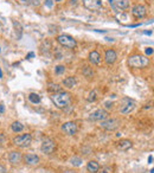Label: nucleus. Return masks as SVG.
<instances>
[{
    "label": "nucleus",
    "instance_id": "a878e982",
    "mask_svg": "<svg viewBox=\"0 0 154 173\" xmlns=\"http://www.w3.org/2000/svg\"><path fill=\"white\" fill-rule=\"evenodd\" d=\"M146 55L152 56V55H153V49H152V48H147V49H146Z\"/></svg>",
    "mask_w": 154,
    "mask_h": 173
},
{
    "label": "nucleus",
    "instance_id": "20e7f679",
    "mask_svg": "<svg viewBox=\"0 0 154 173\" xmlns=\"http://www.w3.org/2000/svg\"><path fill=\"white\" fill-rule=\"evenodd\" d=\"M31 142H32V136H31V134H29V133L18 135V136H16V138L13 139V143H14L16 146H18V147H22V148L30 146Z\"/></svg>",
    "mask_w": 154,
    "mask_h": 173
},
{
    "label": "nucleus",
    "instance_id": "cd10ccee",
    "mask_svg": "<svg viewBox=\"0 0 154 173\" xmlns=\"http://www.w3.org/2000/svg\"><path fill=\"white\" fill-rule=\"evenodd\" d=\"M45 5H46L47 7H52V5H53L52 0H46V1H45Z\"/></svg>",
    "mask_w": 154,
    "mask_h": 173
},
{
    "label": "nucleus",
    "instance_id": "c756f323",
    "mask_svg": "<svg viewBox=\"0 0 154 173\" xmlns=\"http://www.w3.org/2000/svg\"><path fill=\"white\" fill-rule=\"evenodd\" d=\"M104 105H106V108H108V109H110L113 107V103H110V102H106Z\"/></svg>",
    "mask_w": 154,
    "mask_h": 173
},
{
    "label": "nucleus",
    "instance_id": "9b49d317",
    "mask_svg": "<svg viewBox=\"0 0 154 173\" xmlns=\"http://www.w3.org/2000/svg\"><path fill=\"white\" fill-rule=\"evenodd\" d=\"M40 148H42V152H43V153H45V154H51V153L55 151V148H56V143H55V141H53L52 139H45V140L43 141Z\"/></svg>",
    "mask_w": 154,
    "mask_h": 173
},
{
    "label": "nucleus",
    "instance_id": "6ab92c4d",
    "mask_svg": "<svg viewBox=\"0 0 154 173\" xmlns=\"http://www.w3.org/2000/svg\"><path fill=\"white\" fill-rule=\"evenodd\" d=\"M115 5L121 10H127L129 7V0H115Z\"/></svg>",
    "mask_w": 154,
    "mask_h": 173
},
{
    "label": "nucleus",
    "instance_id": "7ed1b4c3",
    "mask_svg": "<svg viewBox=\"0 0 154 173\" xmlns=\"http://www.w3.org/2000/svg\"><path fill=\"white\" fill-rule=\"evenodd\" d=\"M57 42H58L62 46L68 48V49H73V48H76V45H77L76 39H73V38H72L71 36H69V35H59V36L57 37Z\"/></svg>",
    "mask_w": 154,
    "mask_h": 173
},
{
    "label": "nucleus",
    "instance_id": "e433bc0d",
    "mask_svg": "<svg viewBox=\"0 0 154 173\" xmlns=\"http://www.w3.org/2000/svg\"><path fill=\"white\" fill-rule=\"evenodd\" d=\"M97 173H109V172H107V171H102V172H97Z\"/></svg>",
    "mask_w": 154,
    "mask_h": 173
},
{
    "label": "nucleus",
    "instance_id": "7c9ffc66",
    "mask_svg": "<svg viewBox=\"0 0 154 173\" xmlns=\"http://www.w3.org/2000/svg\"><path fill=\"white\" fill-rule=\"evenodd\" d=\"M33 56H35V53H33V52H30V53L26 56V58H32Z\"/></svg>",
    "mask_w": 154,
    "mask_h": 173
},
{
    "label": "nucleus",
    "instance_id": "ddd939ff",
    "mask_svg": "<svg viewBox=\"0 0 154 173\" xmlns=\"http://www.w3.org/2000/svg\"><path fill=\"white\" fill-rule=\"evenodd\" d=\"M24 160H25V162H26L27 165H30V166H36V165L39 164V156L36 155V154H33V153L26 154V155L24 156Z\"/></svg>",
    "mask_w": 154,
    "mask_h": 173
},
{
    "label": "nucleus",
    "instance_id": "9d476101",
    "mask_svg": "<svg viewBox=\"0 0 154 173\" xmlns=\"http://www.w3.org/2000/svg\"><path fill=\"white\" fill-rule=\"evenodd\" d=\"M62 130L66 135H75L77 133V130H78V127H77V125L75 122L70 121V122H65L62 125Z\"/></svg>",
    "mask_w": 154,
    "mask_h": 173
},
{
    "label": "nucleus",
    "instance_id": "393cba45",
    "mask_svg": "<svg viewBox=\"0 0 154 173\" xmlns=\"http://www.w3.org/2000/svg\"><path fill=\"white\" fill-rule=\"evenodd\" d=\"M95 100H96V93H95V92H91V93L89 94L88 101H89V102H94Z\"/></svg>",
    "mask_w": 154,
    "mask_h": 173
},
{
    "label": "nucleus",
    "instance_id": "f03ea898",
    "mask_svg": "<svg viewBox=\"0 0 154 173\" xmlns=\"http://www.w3.org/2000/svg\"><path fill=\"white\" fill-rule=\"evenodd\" d=\"M128 64L130 68L135 69H142L146 68L149 64V59L142 55H133L128 58Z\"/></svg>",
    "mask_w": 154,
    "mask_h": 173
},
{
    "label": "nucleus",
    "instance_id": "dca6fc26",
    "mask_svg": "<svg viewBox=\"0 0 154 173\" xmlns=\"http://www.w3.org/2000/svg\"><path fill=\"white\" fill-rule=\"evenodd\" d=\"M87 169H88L89 173H97L100 171V165H99L97 161L91 160V161H89L87 164Z\"/></svg>",
    "mask_w": 154,
    "mask_h": 173
},
{
    "label": "nucleus",
    "instance_id": "f8f14e48",
    "mask_svg": "<svg viewBox=\"0 0 154 173\" xmlns=\"http://www.w3.org/2000/svg\"><path fill=\"white\" fill-rule=\"evenodd\" d=\"M23 159V155L19 151H12L10 154H9V161L12 164V165H18Z\"/></svg>",
    "mask_w": 154,
    "mask_h": 173
},
{
    "label": "nucleus",
    "instance_id": "c9c22d12",
    "mask_svg": "<svg viewBox=\"0 0 154 173\" xmlns=\"http://www.w3.org/2000/svg\"><path fill=\"white\" fill-rule=\"evenodd\" d=\"M0 78H3V71H1V69H0Z\"/></svg>",
    "mask_w": 154,
    "mask_h": 173
},
{
    "label": "nucleus",
    "instance_id": "5701e85b",
    "mask_svg": "<svg viewBox=\"0 0 154 173\" xmlns=\"http://www.w3.org/2000/svg\"><path fill=\"white\" fill-rule=\"evenodd\" d=\"M60 89H62V86L59 84H52V83L49 84V92H55V94H56V93H59Z\"/></svg>",
    "mask_w": 154,
    "mask_h": 173
},
{
    "label": "nucleus",
    "instance_id": "473e14b6",
    "mask_svg": "<svg viewBox=\"0 0 154 173\" xmlns=\"http://www.w3.org/2000/svg\"><path fill=\"white\" fill-rule=\"evenodd\" d=\"M5 108H4V105H0V113H4Z\"/></svg>",
    "mask_w": 154,
    "mask_h": 173
},
{
    "label": "nucleus",
    "instance_id": "2f4dec72",
    "mask_svg": "<svg viewBox=\"0 0 154 173\" xmlns=\"http://www.w3.org/2000/svg\"><path fill=\"white\" fill-rule=\"evenodd\" d=\"M153 162V155H149V158H148V164H152Z\"/></svg>",
    "mask_w": 154,
    "mask_h": 173
},
{
    "label": "nucleus",
    "instance_id": "4be33fe9",
    "mask_svg": "<svg viewBox=\"0 0 154 173\" xmlns=\"http://www.w3.org/2000/svg\"><path fill=\"white\" fill-rule=\"evenodd\" d=\"M82 162H83V160H82L81 158H78V156H73V158H71V159H70V164H71V165H73V166H76V167L81 166V165H82Z\"/></svg>",
    "mask_w": 154,
    "mask_h": 173
},
{
    "label": "nucleus",
    "instance_id": "f257e3e1",
    "mask_svg": "<svg viewBox=\"0 0 154 173\" xmlns=\"http://www.w3.org/2000/svg\"><path fill=\"white\" fill-rule=\"evenodd\" d=\"M51 100H52V102L55 103L56 107L63 109V108H65V107H68L70 105V102H71V95L69 93H65V92H59V93L52 94Z\"/></svg>",
    "mask_w": 154,
    "mask_h": 173
},
{
    "label": "nucleus",
    "instance_id": "0eeeda50",
    "mask_svg": "<svg viewBox=\"0 0 154 173\" xmlns=\"http://www.w3.org/2000/svg\"><path fill=\"white\" fill-rule=\"evenodd\" d=\"M132 14H133V17L136 18V19H142V18H145L146 14H147V9H146L143 5H140V4L134 5L133 9H132Z\"/></svg>",
    "mask_w": 154,
    "mask_h": 173
},
{
    "label": "nucleus",
    "instance_id": "f704fd0d",
    "mask_svg": "<svg viewBox=\"0 0 154 173\" xmlns=\"http://www.w3.org/2000/svg\"><path fill=\"white\" fill-rule=\"evenodd\" d=\"M95 31H96V32H100V33H101V32H102V33H104V32H107L106 30H95Z\"/></svg>",
    "mask_w": 154,
    "mask_h": 173
},
{
    "label": "nucleus",
    "instance_id": "6e6552de",
    "mask_svg": "<svg viewBox=\"0 0 154 173\" xmlns=\"http://www.w3.org/2000/svg\"><path fill=\"white\" fill-rule=\"evenodd\" d=\"M103 0H83V5L90 11H99L102 9Z\"/></svg>",
    "mask_w": 154,
    "mask_h": 173
},
{
    "label": "nucleus",
    "instance_id": "1a4fd4ad",
    "mask_svg": "<svg viewBox=\"0 0 154 173\" xmlns=\"http://www.w3.org/2000/svg\"><path fill=\"white\" fill-rule=\"evenodd\" d=\"M106 119H108V112L104 109H97L89 115L90 121H103Z\"/></svg>",
    "mask_w": 154,
    "mask_h": 173
},
{
    "label": "nucleus",
    "instance_id": "c85d7f7f",
    "mask_svg": "<svg viewBox=\"0 0 154 173\" xmlns=\"http://www.w3.org/2000/svg\"><path fill=\"white\" fill-rule=\"evenodd\" d=\"M0 173H6V168L4 165H0Z\"/></svg>",
    "mask_w": 154,
    "mask_h": 173
},
{
    "label": "nucleus",
    "instance_id": "412c9836",
    "mask_svg": "<svg viewBox=\"0 0 154 173\" xmlns=\"http://www.w3.org/2000/svg\"><path fill=\"white\" fill-rule=\"evenodd\" d=\"M29 100L32 102V103H35V105H37V103H39L40 102V96L38 95V94H35V93H31L30 95H29Z\"/></svg>",
    "mask_w": 154,
    "mask_h": 173
},
{
    "label": "nucleus",
    "instance_id": "aec40b11",
    "mask_svg": "<svg viewBox=\"0 0 154 173\" xmlns=\"http://www.w3.org/2000/svg\"><path fill=\"white\" fill-rule=\"evenodd\" d=\"M11 128H12L13 132L19 133V132H22V130L24 129V125H23L22 122H19V121H14V122L11 125Z\"/></svg>",
    "mask_w": 154,
    "mask_h": 173
},
{
    "label": "nucleus",
    "instance_id": "ea45409f",
    "mask_svg": "<svg viewBox=\"0 0 154 173\" xmlns=\"http://www.w3.org/2000/svg\"><path fill=\"white\" fill-rule=\"evenodd\" d=\"M55 1H62V0H55Z\"/></svg>",
    "mask_w": 154,
    "mask_h": 173
},
{
    "label": "nucleus",
    "instance_id": "b1692460",
    "mask_svg": "<svg viewBox=\"0 0 154 173\" xmlns=\"http://www.w3.org/2000/svg\"><path fill=\"white\" fill-rule=\"evenodd\" d=\"M65 71V66L64 65H57L56 66V74L57 75H60V74H63Z\"/></svg>",
    "mask_w": 154,
    "mask_h": 173
},
{
    "label": "nucleus",
    "instance_id": "4c0bfd02",
    "mask_svg": "<svg viewBox=\"0 0 154 173\" xmlns=\"http://www.w3.org/2000/svg\"><path fill=\"white\" fill-rule=\"evenodd\" d=\"M65 173H76V172H72V171H66Z\"/></svg>",
    "mask_w": 154,
    "mask_h": 173
},
{
    "label": "nucleus",
    "instance_id": "bb28decb",
    "mask_svg": "<svg viewBox=\"0 0 154 173\" xmlns=\"http://www.w3.org/2000/svg\"><path fill=\"white\" fill-rule=\"evenodd\" d=\"M19 1L22 3V4H25V5H30L33 0H19Z\"/></svg>",
    "mask_w": 154,
    "mask_h": 173
},
{
    "label": "nucleus",
    "instance_id": "39448f33",
    "mask_svg": "<svg viewBox=\"0 0 154 173\" xmlns=\"http://www.w3.org/2000/svg\"><path fill=\"white\" fill-rule=\"evenodd\" d=\"M135 108V102L132 99L124 97L121 101V106H120V112L122 114H129L130 112H133V109Z\"/></svg>",
    "mask_w": 154,
    "mask_h": 173
},
{
    "label": "nucleus",
    "instance_id": "4468645a",
    "mask_svg": "<svg viewBox=\"0 0 154 173\" xmlns=\"http://www.w3.org/2000/svg\"><path fill=\"white\" fill-rule=\"evenodd\" d=\"M116 58H117V55H116V52H115L113 49H109V50L106 51V55H104V61H106V63L113 64V63L116 61Z\"/></svg>",
    "mask_w": 154,
    "mask_h": 173
},
{
    "label": "nucleus",
    "instance_id": "f3484780",
    "mask_svg": "<svg viewBox=\"0 0 154 173\" xmlns=\"http://www.w3.org/2000/svg\"><path fill=\"white\" fill-rule=\"evenodd\" d=\"M89 61H90L91 64H95V65L100 64L101 63V56H100V53L97 51H91L89 53Z\"/></svg>",
    "mask_w": 154,
    "mask_h": 173
},
{
    "label": "nucleus",
    "instance_id": "a19ab883",
    "mask_svg": "<svg viewBox=\"0 0 154 173\" xmlns=\"http://www.w3.org/2000/svg\"><path fill=\"white\" fill-rule=\"evenodd\" d=\"M0 52H1V49H0Z\"/></svg>",
    "mask_w": 154,
    "mask_h": 173
},
{
    "label": "nucleus",
    "instance_id": "a211bd4d",
    "mask_svg": "<svg viewBox=\"0 0 154 173\" xmlns=\"http://www.w3.org/2000/svg\"><path fill=\"white\" fill-rule=\"evenodd\" d=\"M76 83H77V81H76V77H73V76H69V77L63 79V84L66 86V88H73V86L76 85Z\"/></svg>",
    "mask_w": 154,
    "mask_h": 173
},
{
    "label": "nucleus",
    "instance_id": "423d86ee",
    "mask_svg": "<svg viewBox=\"0 0 154 173\" xmlns=\"http://www.w3.org/2000/svg\"><path fill=\"white\" fill-rule=\"evenodd\" d=\"M100 126H101V128H103L106 130H115L120 126V120H117V119H106V120L101 121Z\"/></svg>",
    "mask_w": 154,
    "mask_h": 173
},
{
    "label": "nucleus",
    "instance_id": "2eb2a0df",
    "mask_svg": "<svg viewBox=\"0 0 154 173\" xmlns=\"http://www.w3.org/2000/svg\"><path fill=\"white\" fill-rule=\"evenodd\" d=\"M116 146H117V148L120 149V151H128L132 146H133V143H132V141L130 140H128V139H123V140H120L117 143H116Z\"/></svg>",
    "mask_w": 154,
    "mask_h": 173
},
{
    "label": "nucleus",
    "instance_id": "58836bf2",
    "mask_svg": "<svg viewBox=\"0 0 154 173\" xmlns=\"http://www.w3.org/2000/svg\"><path fill=\"white\" fill-rule=\"evenodd\" d=\"M113 1H114V0H109V3H110V5L113 4Z\"/></svg>",
    "mask_w": 154,
    "mask_h": 173
},
{
    "label": "nucleus",
    "instance_id": "72a5a7b5",
    "mask_svg": "<svg viewBox=\"0 0 154 173\" xmlns=\"http://www.w3.org/2000/svg\"><path fill=\"white\" fill-rule=\"evenodd\" d=\"M143 33H145V35H147V36H150V35H152V31H145Z\"/></svg>",
    "mask_w": 154,
    "mask_h": 173
}]
</instances>
